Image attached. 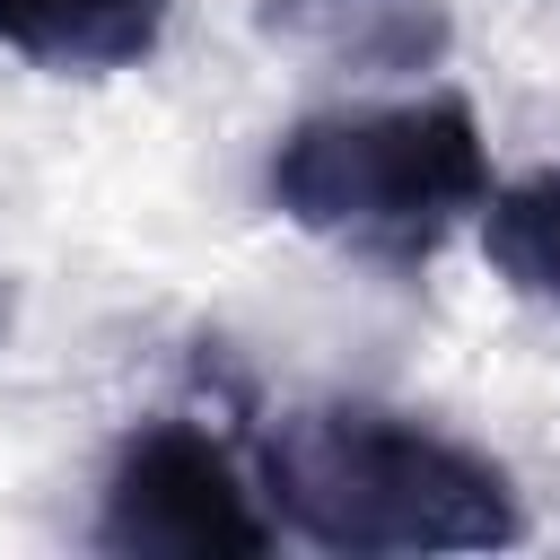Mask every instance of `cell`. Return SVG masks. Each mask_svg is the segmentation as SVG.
<instances>
[{
	"mask_svg": "<svg viewBox=\"0 0 560 560\" xmlns=\"http://www.w3.org/2000/svg\"><path fill=\"white\" fill-rule=\"evenodd\" d=\"M481 254L516 298L560 306V166H534L525 184L481 201Z\"/></svg>",
	"mask_w": 560,
	"mask_h": 560,
	"instance_id": "cell-6",
	"label": "cell"
},
{
	"mask_svg": "<svg viewBox=\"0 0 560 560\" xmlns=\"http://www.w3.org/2000/svg\"><path fill=\"white\" fill-rule=\"evenodd\" d=\"M271 210L359 262L420 271L446 228H464L490 201V140L464 96H402V105H350L306 114L271 166Z\"/></svg>",
	"mask_w": 560,
	"mask_h": 560,
	"instance_id": "cell-2",
	"label": "cell"
},
{
	"mask_svg": "<svg viewBox=\"0 0 560 560\" xmlns=\"http://www.w3.org/2000/svg\"><path fill=\"white\" fill-rule=\"evenodd\" d=\"M254 18L271 44L341 79H420L455 44L446 0H262Z\"/></svg>",
	"mask_w": 560,
	"mask_h": 560,
	"instance_id": "cell-4",
	"label": "cell"
},
{
	"mask_svg": "<svg viewBox=\"0 0 560 560\" xmlns=\"http://www.w3.org/2000/svg\"><path fill=\"white\" fill-rule=\"evenodd\" d=\"M271 525L332 560H429V551H508L525 542V499L481 446L385 411V402H306L262 438Z\"/></svg>",
	"mask_w": 560,
	"mask_h": 560,
	"instance_id": "cell-1",
	"label": "cell"
},
{
	"mask_svg": "<svg viewBox=\"0 0 560 560\" xmlns=\"http://www.w3.org/2000/svg\"><path fill=\"white\" fill-rule=\"evenodd\" d=\"M175 0H0V44L44 70H131L158 52Z\"/></svg>",
	"mask_w": 560,
	"mask_h": 560,
	"instance_id": "cell-5",
	"label": "cell"
},
{
	"mask_svg": "<svg viewBox=\"0 0 560 560\" xmlns=\"http://www.w3.org/2000/svg\"><path fill=\"white\" fill-rule=\"evenodd\" d=\"M280 525L254 508L236 455L192 420H149L114 446L96 499V551L122 560H262Z\"/></svg>",
	"mask_w": 560,
	"mask_h": 560,
	"instance_id": "cell-3",
	"label": "cell"
}]
</instances>
